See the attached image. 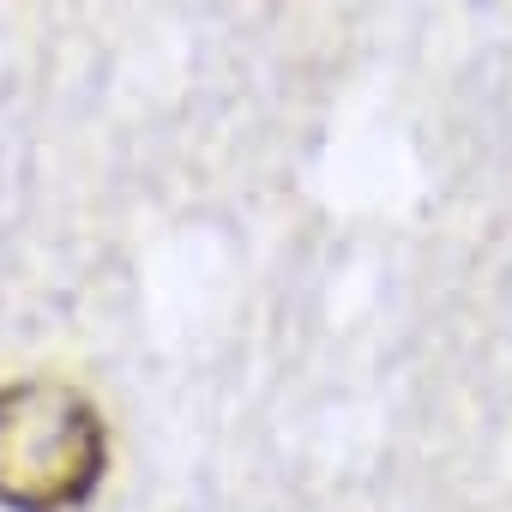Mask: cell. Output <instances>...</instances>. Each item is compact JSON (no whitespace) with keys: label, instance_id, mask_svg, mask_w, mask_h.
Here are the masks:
<instances>
[{"label":"cell","instance_id":"6da1fadb","mask_svg":"<svg viewBox=\"0 0 512 512\" xmlns=\"http://www.w3.org/2000/svg\"><path fill=\"white\" fill-rule=\"evenodd\" d=\"M103 422L67 386L0 392V500L19 512L79 506L103 482Z\"/></svg>","mask_w":512,"mask_h":512}]
</instances>
